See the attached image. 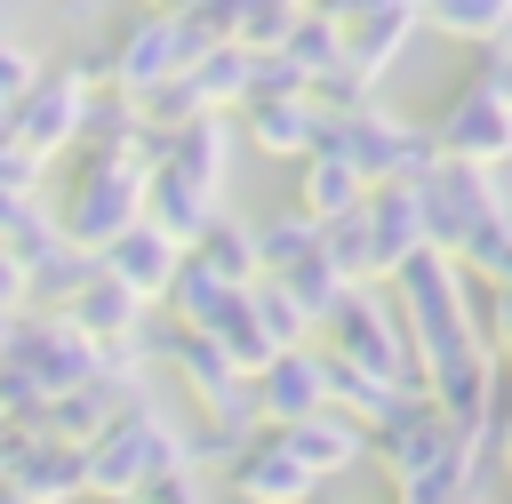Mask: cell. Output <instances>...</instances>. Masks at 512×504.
Wrapping results in <instances>:
<instances>
[{"label":"cell","instance_id":"obj_1","mask_svg":"<svg viewBox=\"0 0 512 504\" xmlns=\"http://www.w3.org/2000/svg\"><path fill=\"white\" fill-rule=\"evenodd\" d=\"M392 304H400V320H408V344H416V368H424V376L488 352V344H480V288L464 280L456 256L416 248V256L392 272Z\"/></svg>","mask_w":512,"mask_h":504},{"label":"cell","instance_id":"obj_2","mask_svg":"<svg viewBox=\"0 0 512 504\" xmlns=\"http://www.w3.org/2000/svg\"><path fill=\"white\" fill-rule=\"evenodd\" d=\"M80 160H72V176H64V200L48 208L56 216V232L72 240V248H104L112 232H128L136 216H144V168H136V152L128 144H72Z\"/></svg>","mask_w":512,"mask_h":504},{"label":"cell","instance_id":"obj_3","mask_svg":"<svg viewBox=\"0 0 512 504\" xmlns=\"http://www.w3.org/2000/svg\"><path fill=\"white\" fill-rule=\"evenodd\" d=\"M168 464H184V432L152 408V400H120L112 416H104V432L80 448V472H88V496H136L152 472H168Z\"/></svg>","mask_w":512,"mask_h":504},{"label":"cell","instance_id":"obj_4","mask_svg":"<svg viewBox=\"0 0 512 504\" xmlns=\"http://www.w3.org/2000/svg\"><path fill=\"white\" fill-rule=\"evenodd\" d=\"M328 352L352 360V368H368V376H384L392 392H424V368H416L408 320H400V304H392L384 280L344 288V304L328 312Z\"/></svg>","mask_w":512,"mask_h":504},{"label":"cell","instance_id":"obj_5","mask_svg":"<svg viewBox=\"0 0 512 504\" xmlns=\"http://www.w3.org/2000/svg\"><path fill=\"white\" fill-rule=\"evenodd\" d=\"M200 48H216V32L192 16V8H144V16H128L120 24V40L104 48V88H120V96H152L168 72H184Z\"/></svg>","mask_w":512,"mask_h":504},{"label":"cell","instance_id":"obj_6","mask_svg":"<svg viewBox=\"0 0 512 504\" xmlns=\"http://www.w3.org/2000/svg\"><path fill=\"white\" fill-rule=\"evenodd\" d=\"M320 144H328V152H344L368 184H424V176L440 168L432 128H416V120H400V112H384V104H360V112L328 120V128H320Z\"/></svg>","mask_w":512,"mask_h":504},{"label":"cell","instance_id":"obj_7","mask_svg":"<svg viewBox=\"0 0 512 504\" xmlns=\"http://www.w3.org/2000/svg\"><path fill=\"white\" fill-rule=\"evenodd\" d=\"M88 88H96L88 56H72V64H40V72H32V88L8 104V144H16V152H32L40 168H48L56 152H72V144H80Z\"/></svg>","mask_w":512,"mask_h":504},{"label":"cell","instance_id":"obj_8","mask_svg":"<svg viewBox=\"0 0 512 504\" xmlns=\"http://www.w3.org/2000/svg\"><path fill=\"white\" fill-rule=\"evenodd\" d=\"M8 360L40 384V392H72V384H96V344L64 320V312H16L8 320Z\"/></svg>","mask_w":512,"mask_h":504},{"label":"cell","instance_id":"obj_9","mask_svg":"<svg viewBox=\"0 0 512 504\" xmlns=\"http://www.w3.org/2000/svg\"><path fill=\"white\" fill-rule=\"evenodd\" d=\"M224 488H232V504H312V496H320V472H312L272 424H256L248 448L224 464Z\"/></svg>","mask_w":512,"mask_h":504},{"label":"cell","instance_id":"obj_10","mask_svg":"<svg viewBox=\"0 0 512 504\" xmlns=\"http://www.w3.org/2000/svg\"><path fill=\"white\" fill-rule=\"evenodd\" d=\"M432 144H440V160H464V168H504L512 160V112L488 96V88H456L448 96V112L432 120Z\"/></svg>","mask_w":512,"mask_h":504},{"label":"cell","instance_id":"obj_11","mask_svg":"<svg viewBox=\"0 0 512 504\" xmlns=\"http://www.w3.org/2000/svg\"><path fill=\"white\" fill-rule=\"evenodd\" d=\"M248 400H256V424H296V416L328 408L320 352H312V344H288V352H272V360L248 376Z\"/></svg>","mask_w":512,"mask_h":504},{"label":"cell","instance_id":"obj_12","mask_svg":"<svg viewBox=\"0 0 512 504\" xmlns=\"http://www.w3.org/2000/svg\"><path fill=\"white\" fill-rule=\"evenodd\" d=\"M176 264H184V248L160 232V224H128V232H112L104 248H96V272H112L128 296H144V304H160L168 296V280H176Z\"/></svg>","mask_w":512,"mask_h":504},{"label":"cell","instance_id":"obj_13","mask_svg":"<svg viewBox=\"0 0 512 504\" xmlns=\"http://www.w3.org/2000/svg\"><path fill=\"white\" fill-rule=\"evenodd\" d=\"M360 224H368V264H376V280H392V272L424 248V200H416V184H368Z\"/></svg>","mask_w":512,"mask_h":504},{"label":"cell","instance_id":"obj_14","mask_svg":"<svg viewBox=\"0 0 512 504\" xmlns=\"http://www.w3.org/2000/svg\"><path fill=\"white\" fill-rule=\"evenodd\" d=\"M320 112H312V96H248L240 104V136H248V152H264V160H304L312 144H320Z\"/></svg>","mask_w":512,"mask_h":504},{"label":"cell","instance_id":"obj_15","mask_svg":"<svg viewBox=\"0 0 512 504\" xmlns=\"http://www.w3.org/2000/svg\"><path fill=\"white\" fill-rule=\"evenodd\" d=\"M216 216H224V192L192 184V176H184V168H168V160H160V168H144V224H160L176 248H192Z\"/></svg>","mask_w":512,"mask_h":504},{"label":"cell","instance_id":"obj_16","mask_svg":"<svg viewBox=\"0 0 512 504\" xmlns=\"http://www.w3.org/2000/svg\"><path fill=\"white\" fill-rule=\"evenodd\" d=\"M416 24H424L416 0H376V8H360V16L344 24V72H360V80L376 88V80L400 64V48L416 40Z\"/></svg>","mask_w":512,"mask_h":504},{"label":"cell","instance_id":"obj_17","mask_svg":"<svg viewBox=\"0 0 512 504\" xmlns=\"http://www.w3.org/2000/svg\"><path fill=\"white\" fill-rule=\"evenodd\" d=\"M320 480H336V472H352V464H368V424L360 416H344V408H312V416H296V424H272Z\"/></svg>","mask_w":512,"mask_h":504},{"label":"cell","instance_id":"obj_18","mask_svg":"<svg viewBox=\"0 0 512 504\" xmlns=\"http://www.w3.org/2000/svg\"><path fill=\"white\" fill-rule=\"evenodd\" d=\"M480 472H488V448H472V440H456V432H448L424 464L392 472V504H456Z\"/></svg>","mask_w":512,"mask_h":504},{"label":"cell","instance_id":"obj_19","mask_svg":"<svg viewBox=\"0 0 512 504\" xmlns=\"http://www.w3.org/2000/svg\"><path fill=\"white\" fill-rule=\"evenodd\" d=\"M56 312H64L88 344H120V336H136V328H144V312H152V304H144V296H128L112 272H96V280H80Z\"/></svg>","mask_w":512,"mask_h":504},{"label":"cell","instance_id":"obj_20","mask_svg":"<svg viewBox=\"0 0 512 504\" xmlns=\"http://www.w3.org/2000/svg\"><path fill=\"white\" fill-rule=\"evenodd\" d=\"M232 144H240V136H232V120H224V112H200V120L168 128V152H160V160H168V168H184L192 184L224 192V176H232ZM160 160H152V168H160Z\"/></svg>","mask_w":512,"mask_h":504},{"label":"cell","instance_id":"obj_21","mask_svg":"<svg viewBox=\"0 0 512 504\" xmlns=\"http://www.w3.org/2000/svg\"><path fill=\"white\" fill-rule=\"evenodd\" d=\"M360 200H368V176H360L344 152L312 144V152L296 160V208H304V216H320V224H328V216H352Z\"/></svg>","mask_w":512,"mask_h":504},{"label":"cell","instance_id":"obj_22","mask_svg":"<svg viewBox=\"0 0 512 504\" xmlns=\"http://www.w3.org/2000/svg\"><path fill=\"white\" fill-rule=\"evenodd\" d=\"M0 480H16L32 504H80V496H88L80 448H64V440H40V432H32V448L16 456V472H0Z\"/></svg>","mask_w":512,"mask_h":504},{"label":"cell","instance_id":"obj_23","mask_svg":"<svg viewBox=\"0 0 512 504\" xmlns=\"http://www.w3.org/2000/svg\"><path fill=\"white\" fill-rule=\"evenodd\" d=\"M248 64H256V48L216 40V48H200L176 80L192 88V104H200V112H240V96H248Z\"/></svg>","mask_w":512,"mask_h":504},{"label":"cell","instance_id":"obj_24","mask_svg":"<svg viewBox=\"0 0 512 504\" xmlns=\"http://www.w3.org/2000/svg\"><path fill=\"white\" fill-rule=\"evenodd\" d=\"M240 296V280H224L216 264H200L192 248H184V264H176V280H168V296L152 304V312H168L176 328H216V312Z\"/></svg>","mask_w":512,"mask_h":504},{"label":"cell","instance_id":"obj_25","mask_svg":"<svg viewBox=\"0 0 512 504\" xmlns=\"http://www.w3.org/2000/svg\"><path fill=\"white\" fill-rule=\"evenodd\" d=\"M120 408V392L112 384H72V392H48L40 400V416H32V432L40 440H64V448H88L96 432H104V416Z\"/></svg>","mask_w":512,"mask_h":504},{"label":"cell","instance_id":"obj_26","mask_svg":"<svg viewBox=\"0 0 512 504\" xmlns=\"http://www.w3.org/2000/svg\"><path fill=\"white\" fill-rule=\"evenodd\" d=\"M280 56L304 72V88L312 80H328V72H344V24H328L320 8H296V24L280 32Z\"/></svg>","mask_w":512,"mask_h":504},{"label":"cell","instance_id":"obj_27","mask_svg":"<svg viewBox=\"0 0 512 504\" xmlns=\"http://www.w3.org/2000/svg\"><path fill=\"white\" fill-rule=\"evenodd\" d=\"M248 240H256V272H288V264H304V256L320 248V216H304V208H272V216L248 224Z\"/></svg>","mask_w":512,"mask_h":504},{"label":"cell","instance_id":"obj_28","mask_svg":"<svg viewBox=\"0 0 512 504\" xmlns=\"http://www.w3.org/2000/svg\"><path fill=\"white\" fill-rule=\"evenodd\" d=\"M416 16L448 40H472V48L512 40V0H416Z\"/></svg>","mask_w":512,"mask_h":504},{"label":"cell","instance_id":"obj_29","mask_svg":"<svg viewBox=\"0 0 512 504\" xmlns=\"http://www.w3.org/2000/svg\"><path fill=\"white\" fill-rule=\"evenodd\" d=\"M40 216H48L40 208V160L16 152V144H0V240H24Z\"/></svg>","mask_w":512,"mask_h":504},{"label":"cell","instance_id":"obj_30","mask_svg":"<svg viewBox=\"0 0 512 504\" xmlns=\"http://www.w3.org/2000/svg\"><path fill=\"white\" fill-rule=\"evenodd\" d=\"M264 280H280V288L296 296V312H304L312 328H328V312H336V304H344V288H352V280H344V272H336V264H328L320 248H312L304 264H288V272H264Z\"/></svg>","mask_w":512,"mask_h":504},{"label":"cell","instance_id":"obj_31","mask_svg":"<svg viewBox=\"0 0 512 504\" xmlns=\"http://www.w3.org/2000/svg\"><path fill=\"white\" fill-rule=\"evenodd\" d=\"M320 376H328V408H344V416H360V424H376V416L392 408V384L368 376V368H352V360H336V352H320Z\"/></svg>","mask_w":512,"mask_h":504},{"label":"cell","instance_id":"obj_32","mask_svg":"<svg viewBox=\"0 0 512 504\" xmlns=\"http://www.w3.org/2000/svg\"><path fill=\"white\" fill-rule=\"evenodd\" d=\"M208 336L224 344V360H232L240 376H256V368H264V360L280 352V344H272V336L256 328V312H248V288H240V296H232V304L216 312V328H208Z\"/></svg>","mask_w":512,"mask_h":504},{"label":"cell","instance_id":"obj_33","mask_svg":"<svg viewBox=\"0 0 512 504\" xmlns=\"http://www.w3.org/2000/svg\"><path fill=\"white\" fill-rule=\"evenodd\" d=\"M192 256H200V264H216L224 280H240V288H248V280H256V240H248V216H216V224L192 240Z\"/></svg>","mask_w":512,"mask_h":504},{"label":"cell","instance_id":"obj_34","mask_svg":"<svg viewBox=\"0 0 512 504\" xmlns=\"http://www.w3.org/2000/svg\"><path fill=\"white\" fill-rule=\"evenodd\" d=\"M248 312H256V328H264L280 352H288V344H312V320H304V312H296V296H288L280 280H264V272L248 280Z\"/></svg>","mask_w":512,"mask_h":504},{"label":"cell","instance_id":"obj_35","mask_svg":"<svg viewBox=\"0 0 512 504\" xmlns=\"http://www.w3.org/2000/svg\"><path fill=\"white\" fill-rule=\"evenodd\" d=\"M320 256H328V264H336V272H344L352 288H360V280H376V264H368V224H360V208H352V216H328V224H320Z\"/></svg>","mask_w":512,"mask_h":504},{"label":"cell","instance_id":"obj_36","mask_svg":"<svg viewBox=\"0 0 512 504\" xmlns=\"http://www.w3.org/2000/svg\"><path fill=\"white\" fill-rule=\"evenodd\" d=\"M136 504H208V472L168 464V472H152V480L136 488Z\"/></svg>","mask_w":512,"mask_h":504},{"label":"cell","instance_id":"obj_37","mask_svg":"<svg viewBox=\"0 0 512 504\" xmlns=\"http://www.w3.org/2000/svg\"><path fill=\"white\" fill-rule=\"evenodd\" d=\"M248 96H304V72L280 56V48H256V64H248ZM240 96V104H248Z\"/></svg>","mask_w":512,"mask_h":504},{"label":"cell","instance_id":"obj_38","mask_svg":"<svg viewBox=\"0 0 512 504\" xmlns=\"http://www.w3.org/2000/svg\"><path fill=\"white\" fill-rule=\"evenodd\" d=\"M472 88H488L504 112H512V40H488L480 64H472Z\"/></svg>","mask_w":512,"mask_h":504},{"label":"cell","instance_id":"obj_39","mask_svg":"<svg viewBox=\"0 0 512 504\" xmlns=\"http://www.w3.org/2000/svg\"><path fill=\"white\" fill-rule=\"evenodd\" d=\"M32 72H40V56H32L24 40H8V32H0V96H8V104L32 88Z\"/></svg>","mask_w":512,"mask_h":504},{"label":"cell","instance_id":"obj_40","mask_svg":"<svg viewBox=\"0 0 512 504\" xmlns=\"http://www.w3.org/2000/svg\"><path fill=\"white\" fill-rule=\"evenodd\" d=\"M16 312H32V280H24V256L0 248V320H16Z\"/></svg>","mask_w":512,"mask_h":504},{"label":"cell","instance_id":"obj_41","mask_svg":"<svg viewBox=\"0 0 512 504\" xmlns=\"http://www.w3.org/2000/svg\"><path fill=\"white\" fill-rule=\"evenodd\" d=\"M488 464H496V472H512V392L496 400V424H488Z\"/></svg>","mask_w":512,"mask_h":504},{"label":"cell","instance_id":"obj_42","mask_svg":"<svg viewBox=\"0 0 512 504\" xmlns=\"http://www.w3.org/2000/svg\"><path fill=\"white\" fill-rule=\"evenodd\" d=\"M0 504H32V496H24V488H16V480H0Z\"/></svg>","mask_w":512,"mask_h":504},{"label":"cell","instance_id":"obj_43","mask_svg":"<svg viewBox=\"0 0 512 504\" xmlns=\"http://www.w3.org/2000/svg\"><path fill=\"white\" fill-rule=\"evenodd\" d=\"M48 8H64V16H88V8H96V0H48Z\"/></svg>","mask_w":512,"mask_h":504},{"label":"cell","instance_id":"obj_44","mask_svg":"<svg viewBox=\"0 0 512 504\" xmlns=\"http://www.w3.org/2000/svg\"><path fill=\"white\" fill-rule=\"evenodd\" d=\"M496 368H504V392H512V344H504V352H496Z\"/></svg>","mask_w":512,"mask_h":504},{"label":"cell","instance_id":"obj_45","mask_svg":"<svg viewBox=\"0 0 512 504\" xmlns=\"http://www.w3.org/2000/svg\"><path fill=\"white\" fill-rule=\"evenodd\" d=\"M144 8H168V16H176V8H192V0H144Z\"/></svg>","mask_w":512,"mask_h":504},{"label":"cell","instance_id":"obj_46","mask_svg":"<svg viewBox=\"0 0 512 504\" xmlns=\"http://www.w3.org/2000/svg\"><path fill=\"white\" fill-rule=\"evenodd\" d=\"M0 144H8V96H0Z\"/></svg>","mask_w":512,"mask_h":504},{"label":"cell","instance_id":"obj_47","mask_svg":"<svg viewBox=\"0 0 512 504\" xmlns=\"http://www.w3.org/2000/svg\"><path fill=\"white\" fill-rule=\"evenodd\" d=\"M0 352H8V320H0Z\"/></svg>","mask_w":512,"mask_h":504},{"label":"cell","instance_id":"obj_48","mask_svg":"<svg viewBox=\"0 0 512 504\" xmlns=\"http://www.w3.org/2000/svg\"><path fill=\"white\" fill-rule=\"evenodd\" d=\"M304 8H312V0H304Z\"/></svg>","mask_w":512,"mask_h":504}]
</instances>
